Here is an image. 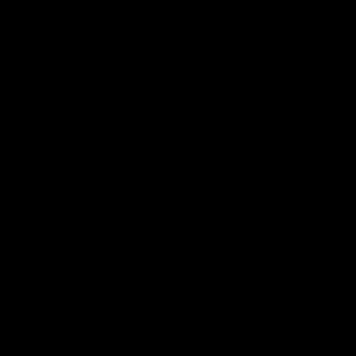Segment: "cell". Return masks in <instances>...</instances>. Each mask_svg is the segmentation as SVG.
Returning a JSON list of instances; mask_svg holds the SVG:
<instances>
[]
</instances>
